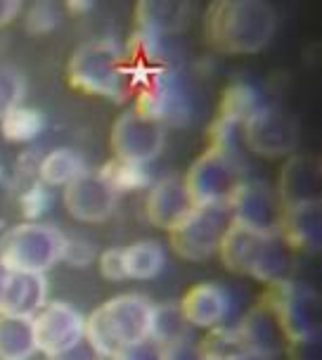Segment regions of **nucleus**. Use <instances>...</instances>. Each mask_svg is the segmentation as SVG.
Wrapping results in <instances>:
<instances>
[{
	"label": "nucleus",
	"instance_id": "1",
	"mask_svg": "<svg viewBox=\"0 0 322 360\" xmlns=\"http://www.w3.org/2000/svg\"><path fill=\"white\" fill-rule=\"evenodd\" d=\"M278 15L263 0H216L204 15V38L221 55H256L273 41Z\"/></svg>",
	"mask_w": 322,
	"mask_h": 360
},
{
	"label": "nucleus",
	"instance_id": "2",
	"mask_svg": "<svg viewBox=\"0 0 322 360\" xmlns=\"http://www.w3.org/2000/svg\"><path fill=\"white\" fill-rule=\"evenodd\" d=\"M67 76L72 88L86 95L126 102L133 95V72L126 50L112 38H95L74 50Z\"/></svg>",
	"mask_w": 322,
	"mask_h": 360
},
{
	"label": "nucleus",
	"instance_id": "3",
	"mask_svg": "<svg viewBox=\"0 0 322 360\" xmlns=\"http://www.w3.org/2000/svg\"><path fill=\"white\" fill-rule=\"evenodd\" d=\"M154 304L145 294H119L86 318V339L105 358L147 342L152 334Z\"/></svg>",
	"mask_w": 322,
	"mask_h": 360
},
{
	"label": "nucleus",
	"instance_id": "4",
	"mask_svg": "<svg viewBox=\"0 0 322 360\" xmlns=\"http://www.w3.org/2000/svg\"><path fill=\"white\" fill-rule=\"evenodd\" d=\"M67 237L53 225L22 223L0 237V266L15 273H48L64 256Z\"/></svg>",
	"mask_w": 322,
	"mask_h": 360
},
{
	"label": "nucleus",
	"instance_id": "5",
	"mask_svg": "<svg viewBox=\"0 0 322 360\" xmlns=\"http://www.w3.org/2000/svg\"><path fill=\"white\" fill-rule=\"evenodd\" d=\"M233 225L230 204H204L192 207L190 214L176 228L169 230V242L173 254L183 261L202 263L218 254L223 235Z\"/></svg>",
	"mask_w": 322,
	"mask_h": 360
},
{
	"label": "nucleus",
	"instance_id": "6",
	"mask_svg": "<svg viewBox=\"0 0 322 360\" xmlns=\"http://www.w3.org/2000/svg\"><path fill=\"white\" fill-rule=\"evenodd\" d=\"M259 304L275 315L287 342L320 332V297L308 285L292 280L266 285Z\"/></svg>",
	"mask_w": 322,
	"mask_h": 360
},
{
	"label": "nucleus",
	"instance_id": "7",
	"mask_svg": "<svg viewBox=\"0 0 322 360\" xmlns=\"http://www.w3.org/2000/svg\"><path fill=\"white\" fill-rule=\"evenodd\" d=\"M183 180L192 204L204 207V204H228L235 190L244 183V173L237 154L209 147L192 162Z\"/></svg>",
	"mask_w": 322,
	"mask_h": 360
},
{
	"label": "nucleus",
	"instance_id": "8",
	"mask_svg": "<svg viewBox=\"0 0 322 360\" xmlns=\"http://www.w3.org/2000/svg\"><path fill=\"white\" fill-rule=\"evenodd\" d=\"M166 145V126L138 109H128L112 126L114 159L126 164L147 166L159 157Z\"/></svg>",
	"mask_w": 322,
	"mask_h": 360
},
{
	"label": "nucleus",
	"instance_id": "9",
	"mask_svg": "<svg viewBox=\"0 0 322 360\" xmlns=\"http://www.w3.org/2000/svg\"><path fill=\"white\" fill-rule=\"evenodd\" d=\"M242 140L256 157H292L299 145V124L285 109L261 105L242 126Z\"/></svg>",
	"mask_w": 322,
	"mask_h": 360
},
{
	"label": "nucleus",
	"instance_id": "10",
	"mask_svg": "<svg viewBox=\"0 0 322 360\" xmlns=\"http://www.w3.org/2000/svg\"><path fill=\"white\" fill-rule=\"evenodd\" d=\"M228 204L230 211H233V223L263 237H275L280 233V197L263 180H244Z\"/></svg>",
	"mask_w": 322,
	"mask_h": 360
},
{
	"label": "nucleus",
	"instance_id": "11",
	"mask_svg": "<svg viewBox=\"0 0 322 360\" xmlns=\"http://www.w3.org/2000/svg\"><path fill=\"white\" fill-rule=\"evenodd\" d=\"M34 337L45 358L55 356L86 339V318L69 301H48L34 315Z\"/></svg>",
	"mask_w": 322,
	"mask_h": 360
},
{
	"label": "nucleus",
	"instance_id": "12",
	"mask_svg": "<svg viewBox=\"0 0 322 360\" xmlns=\"http://www.w3.org/2000/svg\"><path fill=\"white\" fill-rule=\"evenodd\" d=\"M117 192L98 171H86L64 188V209L81 223H105L117 211Z\"/></svg>",
	"mask_w": 322,
	"mask_h": 360
},
{
	"label": "nucleus",
	"instance_id": "13",
	"mask_svg": "<svg viewBox=\"0 0 322 360\" xmlns=\"http://www.w3.org/2000/svg\"><path fill=\"white\" fill-rule=\"evenodd\" d=\"M322 164L315 154H292L280 173L278 197L282 209L320 202Z\"/></svg>",
	"mask_w": 322,
	"mask_h": 360
},
{
	"label": "nucleus",
	"instance_id": "14",
	"mask_svg": "<svg viewBox=\"0 0 322 360\" xmlns=\"http://www.w3.org/2000/svg\"><path fill=\"white\" fill-rule=\"evenodd\" d=\"M192 207H195V204H192L190 192L185 188L183 176H169L150 185L147 202H145V214H147V221H150L154 228L169 233L171 228H176V225L190 214Z\"/></svg>",
	"mask_w": 322,
	"mask_h": 360
},
{
	"label": "nucleus",
	"instance_id": "15",
	"mask_svg": "<svg viewBox=\"0 0 322 360\" xmlns=\"http://www.w3.org/2000/svg\"><path fill=\"white\" fill-rule=\"evenodd\" d=\"M278 237L289 252L315 256L322 247V202L282 209Z\"/></svg>",
	"mask_w": 322,
	"mask_h": 360
},
{
	"label": "nucleus",
	"instance_id": "16",
	"mask_svg": "<svg viewBox=\"0 0 322 360\" xmlns=\"http://www.w3.org/2000/svg\"><path fill=\"white\" fill-rule=\"evenodd\" d=\"M178 306L190 327L211 330V327L225 323L233 301H230L228 289L221 287L218 282H199V285L185 292V297L180 299Z\"/></svg>",
	"mask_w": 322,
	"mask_h": 360
},
{
	"label": "nucleus",
	"instance_id": "17",
	"mask_svg": "<svg viewBox=\"0 0 322 360\" xmlns=\"http://www.w3.org/2000/svg\"><path fill=\"white\" fill-rule=\"evenodd\" d=\"M48 304V280L43 273H15L8 270L0 299V313L34 318Z\"/></svg>",
	"mask_w": 322,
	"mask_h": 360
},
{
	"label": "nucleus",
	"instance_id": "18",
	"mask_svg": "<svg viewBox=\"0 0 322 360\" xmlns=\"http://www.w3.org/2000/svg\"><path fill=\"white\" fill-rule=\"evenodd\" d=\"M237 330H240L242 339L247 342L249 353H254V356H263V358L273 360L275 356L285 353V344H287L285 334H282L275 315L263 304H256L251 308L242 318Z\"/></svg>",
	"mask_w": 322,
	"mask_h": 360
},
{
	"label": "nucleus",
	"instance_id": "19",
	"mask_svg": "<svg viewBox=\"0 0 322 360\" xmlns=\"http://www.w3.org/2000/svg\"><path fill=\"white\" fill-rule=\"evenodd\" d=\"M263 242H266L263 235L251 233V230L233 223L228 228V233L223 235L221 247H218V256H221L225 270H230L235 275H249Z\"/></svg>",
	"mask_w": 322,
	"mask_h": 360
},
{
	"label": "nucleus",
	"instance_id": "20",
	"mask_svg": "<svg viewBox=\"0 0 322 360\" xmlns=\"http://www.w3.org/2000/svg\"><path fill=\"white\" fill-rule=\"evenodd\" d=\"M190 8L185 3H159V0H145L135 5V19L138 31H147L154 36L176 34L188 22Z\"/></svg>",
	"mask_w": 322,
	"mask_h": 360
},
{
	"label": "nucleus",
	"instance_id": "21",
	"mask_svg": "<svg viewBox=\"0 0 322 360\" xmlns=\"http://www.w3.org/2000/svg\"><path fill=\"white\" fill-rule=\"evenodd\" d=\"M36 351L34 318L0 313V360H29Z\"/></svg>",
	"mask_w": 322,
	"mask_h": 360
},
{
	"label": "nucleus",
	"instance_id": "22",
	"mask_svg": "<svg viewBox=\"0 0 322 360\" xmlns=\"http://www.w3.org/2000/svg\"><path fill=\"white\" fill-rule=\"evenodd\" d=\"M289 273H292V252L287 249V244L278 235L266 237L249 275L263 285H275V282L289 280Z\"/></svg>",
	"mask_w": 322,
	"mask_h": 360
},
{
	"label": "nucleus",
	"instance_id": "23",
	"mask_svg": "<svg viewBox=\"0 0 322 360\" xmlns=\"http://www.w3.org/2000/svg\"><path fill=\"white\" fill-rule=\"evenodd\" d=\"M190 323L185 320L178 304H154L152 315V334L150 342H154L161 351H169L173 346L190 342Z\"/></svg>",
	"mask_w": 322,
	"mask_h": 360
},
{
	"label": "nucleus",
	"instance_id": "24",
	"mask_svg": "<svg viewBox=\"0 0 322 360\" xmlns=\"http://www.w3.org/2000/svg\"><path fill=\"white\" fill-rule=\"evenodd\" d=\"M86 171H88L86 159L76 150H69V147H60V150L48 152L43 157V162L38 164V178H41V183L53 185V188H67L69 183H74Z\"/></svg>",
	"mask_w": 322,
	"mask_h": 360
},
{
	"label": "nucleus",
	"instance_id": "25",
	"mask_svg": "<svg viewBox=\"0 0 322 360\" xmlns=\"http://www.w3.org/2000/svg\"><path fill=\"white\" fill-rule=\"evenodd\" d=\"M195 351L199 360H242L244 356H249L247 342L242 339L240 330L225 325L206 330Z\"/></svg>",
	"mask_w": 322,
	"mask_h": 360
},
{
	"label": "nucleus",
	"instance_id": "26",
	"mask_svg": "<svg viewBox=\"0 0 322 360\" xmlns=\"http://www.w3.org/2000/svg\"><path fill=\"white\" fill-rule=\"evenodd\" d=\"M128 280H152L166 266V252L157 240H140L124 249Z\"/></svg>",
	"mask_w": 322,
	"mask_h": 360
},
{
	"label": "nucleus",
	"instance_id": "27",
	"mask_svg": "<svg viewBox=\"0 0 322 360\" xmlns=\"http://www.w3.org/2000/svg\"><path fill=\"white\" fill-rule=\"evenodd\" d=\"M261 105L263 102L259 100V93H256L254 88L244 86V83H235V86H230L225 90L218 117L244 126V121H247Z\"/></svg>",
	"mask_w": 322,
	"mask_h": 360
},
{
	"label": "nucleus",
	"instance_id": "28",
	"mask_svg": "<svg viewBox=\"0 0 322 360\" xmlns=\"http://www.w3.org/2000/svg\"><path fill=\"white\" fill-rule=\"evenodd\" d=\"M0 128H3V135L10 143H29V140H34L41 133L43 117L36 109L19 105L0 119Z\"/></svg>",
	"mask_w": 322,
	"mask_h": 360
},
{
	"label": "nucleus",
	"instance_id": "29",
	"mask_svg": "<svg viewBox=\"0 0 322 360\" xmlns=\"http://www.w3.org/2000/svg\"><path fill=\"white\" fill-rule=\"evenodd\" d=\"M102 176L109 185L114 188V192H131V190H150L152 185V178L147 173L145 166H138V164H126V162H109L102 166Z\"/></svg>",
	"mask_w": 322,
	"mask_h": 360
},
{
	"label": "nucleus",
	"instance_id": "30",
	"mask_svg": "<svg viewBox=\"0 0 322 360\" xmlns=\"http://www.w3.org/2000/svg\"><path fill=\"white\" fill-rule=\"evenodd\" d=\"M27 93V81L24 74L15 67L0 64V119L15 107L22 105V98Z\"/></svg>",
	"mask_w": 322,
	"mask_h": 360
},
{
	"label": "nucleus",
	"instance_id": "31",
	"mask_svg": "<svg viewBox=\"0 0 322 360\" xmlns=\"http://www.w3.org/2000/svg\"><path fill=\"white\" fill-rule=\"evenodd\" d=\"M60 24V12L53 3H36L27 15V29L31 34H48Z\"/></svg>",
	"mask_w": 322,
	"mask_h": 360
},
{
	"label": "nucleus",
	"instance_id": "32",
	"mask_svg": "<svg viewBox=\"0 0 322 360\" xmlns=\"http://www.w3.org/2000/svg\"><path fill=\"white\" fill-rule=\"evenodd\" d=\"M98 266H100V273L102 278L109 280V282H124L128 280L126 275V263H124V249H107V252L100 254L98 259Z\"/></svg>",
	"mask_w": 322,
	"mask_h": 360
},
{
	"label": "nucleus",
	"instance_id": "33",
	"mask_svg": "<svg viewBox=\"0 0 322 360\" xmlns=\"http://www.w3.org/2000/svg\"><path fill=\"white\" fill-rule=\"evenodd\" d=\"M285 353H287L289 360H322L320 334L292 339V342L285 344Z\"/></svg>",
	"mask_w": 322,
	"mask_h": 360
},
{
	"label": "nucleus",
	"instance_id": "34",
	"mask_svg": "<svg viewBox=\"0 0 322 360\" xmlns=\"http://www.w3.org/2000/svg\"><path fill=\"white\" fill-rule=\"evenodd\" d=\"M95 247L86 240H67V247H64V256L62 261H67L72 268H88L90 263L95 261Z\"/></svg>",
	"mask_w": 322,
	"mask_h": 360
},
{
	"label": "nucleus",
	"instance_id": "35",
	"mask_svg": "<svg viewBox=\"0 0 322 360\" xmlns=\"http://www.w3.org/2000/svg\"><path fill=\"white\" fill-rule=\"evenodd\" d=\"M50 207V195H48V185L38 183L29 192L22 195V211L29 221H34L41 214H45V209Z\"/></svg>",
	"mask_w": 322,
	"mask_h": 360
},
{
	"label": "nucleus",
	"instance_id": "36",
	"mask_svg": "<svg viewBox=\"0 0 322 360\" xmlns=\"http://www.w3.org/2000/svg\"><path fill=\"white\" fill-rule=\"evenodd\" d=\"M107 360H164V351L159 349L154 342H140V344H133L128 346V349L114 353L112 358Z\"/></svg>",
	"mask_w": 322,
	"mask_h": 360
},
{
	"label": "nucleus",
	"instance_id": "37",
	"mask_svg": "<svg viewBox=\"0 0 322 360\" xmlns=\"http://www.w3.org/2000/svg\"><path fill=\"white\" fill-rule=\"evenodd\" d=\"M48 360H107V358L102 356L88 339H81V342L74 344L72 349L55 353V356H48Z\"/></svg>",
	"mask_w": 322,
	"mask_h": 360
},
{
	"label": "nucleus",
	"instance_id": "38",
	"mask_svg": "<svg viewBox=\"0 0 322 360\" xmlns=\"http://www.w3.org/2000/svg\"><path fill=\"white\" fill-rule=\"evenodd\" d=\"M22 12V3L19 0H0V29L15 22L17 15Z\"/></svg>",
	"mask_w": 322,
	"mask_h": 360
},
{
	"label": "nucleus",
	"instance_id": "39",
	"mask_svg": "<svg viewBox=\"0 0 322 360\" xmlns=\"http://www.w3.org/2000/svg\"><path fill=\"white\" fill-rule=\"evenodd\" d=\"M164 360H199V358H197V351L192 349L188 342V344H180V346H173L169 351H164Z\"/></svg>",
	"mask_w": 322,
	"mask_h": 360
},
{
	"label": "nucleus",
	"instance_id": "40",
	"mask_svg": "<svg viewBox=\"0 0 322 360\" xmlns=\"http://www.w3.org/2000/svg\"><path fill=\"white\" fill-rule=\"evenodd\" d=\"M5 275H8V270L0 266V299H3V287H5Z\"/></svg>",
	"mask_w": 322,
	"mask_h": 360
},
{
	"label": "nucleus",
	"instance_id": "41",
	"mask_svg": "<svg viewBox=\"0 0 322 360\" xmlns=\"http://www.w3.org/2000/svg\"><path fill=\"white\" fill-rule=\"evenodd\" d=\"M242 360H270V358H263V356H254V353H249V356H244Z\"/></svg>",
	"mask_w": 322,
	"mask_h": 360
},
{
	"label": "nucleus",
	"instance_id": "42",
	"mask_svg": "<svg viewBox=\"0 0 322 360\" xmlns=\"http://www.w3.org/2000/svg\"><path fill=\"white\" fill-rule=\"evenodd\" d=\"M72 10H88V8H93V5H69Z\"/></svg>",
	"mask_w": 322,
	"mask_h": 360
}]
</instances>
